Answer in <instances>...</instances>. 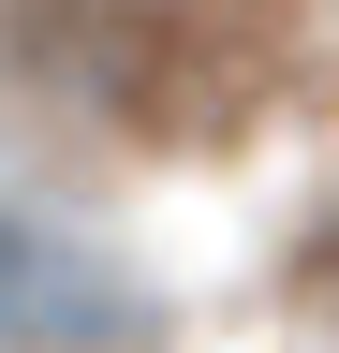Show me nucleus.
Returning a JSON list of instances; mask_svg holds the SVG:
<instances>
[{
	"mask_svg": "<svg viewBox=\"0 0 339 353\" xmlns=\"http://www.w3.org/2000/svg\"><path fill=\"white\" fill-rule=\"evenodd\" d=\"M74 44H89V59H74L89 103L162 132V148H222V132H251V103H266L236 0H104Z\"/></svg>",
	"mask_w": 339,
	"mask_h": 353,
	"instance_id": "1",
	"label": "nucleus"
},
{
	"mask_svg": "<svg viewBox=\"0 0 339 353\" xmlns=\"http://www.w3.org/2000/svg\"><path fill=\"white\" fill-rule=\"evenodd\" d=\"M133 339L148 294L89 236H59L45 206H0V353H133Z\"/></svg>",
	"mask_w": 339,
	"mask_h": 353,
	"instance_id": "2",
	"label": "nucleus"
}]
</instances>
